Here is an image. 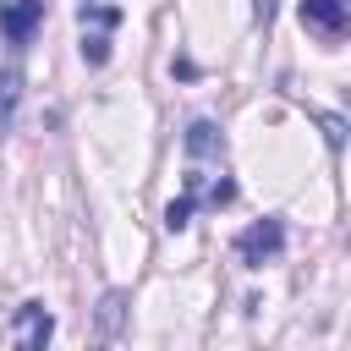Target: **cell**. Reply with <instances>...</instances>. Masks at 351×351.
I'll return each instance as SVG.
<instances>
[{
  "label": "cell",
  "mask_w": 351,
  "mask_h": 351,
  "mask_svg": "<svg viewBox=\"0 0 351 351\" xmlns=\"http://www.w3.org/2000/svg\"><path fill=\"white\" fill-rule=\"evenodd\" d=\"M49 335H55V318H49L44 302H22V307L11 313V340H16L22 351H44Z\"/></svg>",
  "instance_id": "obj_3"
},
{
  "label": "cell",
  "mask_w": 351,
  "mask_h": 351,
  "mask_svg": "<svg viewBox=\"0 0 351 351\" xmlns=\"http://www.w3.org/2000/svg\"><path fill=\"white\" fill-rule=\"evenodd\" d=\"M77 22H82V60H88V66H104V60H110V33L121 27V5L82 0V5H77Z\"/></svg>",
  "instance_id": "obj_1"
},
{
  "label": "cell",
  "mask_w": 351,
  "mask_h": 351,
  "mask_svg": "<svg viewBox=\"0 0 351 351\" xmlns=\"http://www.w3.org/2000/svg\"><path fill=\"white\" fill-rule=\"evenodd\" d=\"M126 313H132V296H126V291H104V302H99V313H93V335H99V340H121Z\"/></svg>",
  "instance_id": "obj_7"
},
{
  "label": "cell",
  "mask_w": 351,
  "mask_h": 351,
  "mask_svg": "<svg viewBox=\"0 0 351 351\" xmlns=\"http://www.w3.org/2000/svg\"><path fill=\"white\" fill-rule=\"evenodd\" d=\"M285 252V219L280 214H263V219H252L241 236H236V258L247 263V269H263V263H274Z\"/></svg>",
  "instance_id": "obj_2"
},
{
  "label": "cell",
  "mask_w": 351,
  "mask_h": 351,
  "mask_svg": "<svg viewBox=\"0 0 351 351\" xmlns=\"http://www.w3.org/2000/svg\"><path fill=\"white\" fill-rule=\"evenodd\" d=\"M16 104H22V71H16V66H5V71H0V132H11Z\"/></svg>",
  "instance_id": "obj_8"
},
{
  "label": "cell",
  "mask_w": 351,
  "mask_h": 351,
  "mask_svg": "<svg viewBox=\"0 0 351 351\" xmlns=\"http://www.w3.org/2000/svg\"><path fill=\"white\" fill-rule=\"evenodd\" d=\"M296 11H302V22H307V27H318L324 38H340V33H346V22H351V0H302Z\"/></svg>",
  "instance_id": "obj_6"
},
{
  "label": "cell",
  "mask_w": 351,
  "mask_h": 351,
  "mask_svg": "<svg viewBox=\"0 0 351 351\" xmlns=\"http://www.w3.org/2000/svg\"><path fill=\"white\" fill-rule=\"evenodd\" d=\"M44 11H49V0H11V5H0V33L11 38V49H27L33 44Z\"/></svg>",
  "instance_id": "obj_4"
},
{
  "label": "cell",
  "mask_w": 351,
  "mask_h": 351,
  "mask_svg": "<svg viewBox=\"0 0 351 351\" xmlns=\"http://www.w3.org/2000/svg\"><path fill=\"white\" fill-rule=\"evenodd\" d=\"M318 121H324V137L340 148V143H346V121H340V115H318Z\"/></svg>",
  "instance_id": "obj_10"
},
{
  "label": "cell",
  "mask_w": 351,
  "mask_h": 351,
  "mask_svg": "<svg viewBox=\"0 0 351 351\" xmlns=\"http://www.w3.org/2000/svg\"><path fill=\"white\" fill-rule=\"evenodd\" d=\"M181 143H186V165H219L225 159V132L214 121H192Z\"/></svg>",
  "instance_id": "obj_5"
},
{
  "label": "cell",
  "mask_w": 351,
  "mask_h": 351,
  "mask_svg": "<svg viewBox=\"0 0 351 351\" xmlns=\"http://www.w3.org/2000/svg\"><path fill=\"white\" fill-rule=\"evenodd\" d=\"M192 208H197V203H192V197L181 192V197H176V203L165 208V230H170V236H176V230H186V225H192Z\"/></svg>",
  "instance_id": "obj_9"
}]
</instances>
